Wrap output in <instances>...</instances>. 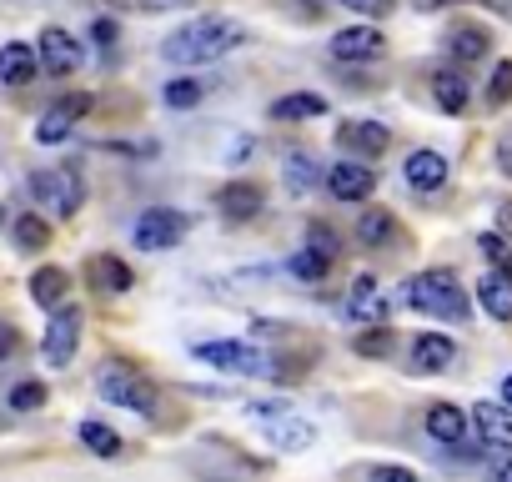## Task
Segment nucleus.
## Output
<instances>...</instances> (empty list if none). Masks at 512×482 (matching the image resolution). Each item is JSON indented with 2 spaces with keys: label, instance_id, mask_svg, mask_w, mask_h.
<instances>
[{
  "label": "nucleus",
  "instance_id": "4468645a",
  "mask_svg": "<svg viewBox=\"0 0 512 482\" xmlns=\"http://www.w3.org/2000/svg\"><path fill=\"white\" fill-rule=\"evenodd\" d=\"M337 146L352 156H382L392 146V131L382 121H342L337 126Z\"/></svg>",
  "mask_w": 512,
  "mask_h": 482
},
{
  "label": "nucleus",
  "instance_id": "393cba45",
  "mask_svg": "<svg viewBox=\"0 0 512 482\" xmlns=\"http://www.w3.org/2000/svg\"><path fill=\"white\" fill-rule=\"evenodd\" d=\"M392 236H397V221H392V211L372 206V211H362V216H357V241H362V247H387Z\"/></svg>",
  "mask_w": 512,
  "mask_h": 482
},
{
  "label": "nucleus",
  "instance_id": "4be33fe9",
  "mask_svg": "<svg viewBox=\"0 0 512 482\" xmlns=\"http://www.w3.org/2000/svg\"><path fill=\"white\" fill-rule=\"evenodd\" d=\"M66 297H71V277H66L61 267H41V272L31 277V302H36V307L56 312V307H66Z\"/></svg>",
  "mask_w": 512,
  "mask_h": 482
},
{
  "label": "nucleus",
  "instance_id": "5701e85b",
  "mask_svg": "<svg viewBox=\"0 0 512 482\" xmlns=\"http://www.w3.org/2000/svg\"><path fill=\"white\" fill-rule=\"evenodd\" d=\"M477 302L487 307V317H497V322H512V277H502V272H487V277H477Z\"/></svg>",
  "mask_w": 512,
  "mask_h": 482
},
{
  "label": "nucleus",
  "instance_id": "a18cd8bd",
  "mask_svg": "<svg viewBox=\"0 0 512 482\" xmlns=\"http://www.w3.org/2000/svg\"><path fill=\"white\" fill-rule=\"evenodd\" d=\"M497 221H502V226H512V206H502V211H497Z\"/></svg>",
  "mask_w": 512,
  "mask_h": 482
},
{
  "label": "nucleus",
  "instance_id": "e433bc0d",
  "mask_svg": "<svg viewBox=\"0 0 512 482\" xmlns=\"http://www.w3.org/2000/svg\"><path fill=\"white\" fill-rule=\"evenodd\" d=\"M11 407H16V412L46 407V382H21V387H11Z\"/></svg>",
  "mask_w": 512,
  "mask_h": 482
},
{
  "label": "nucleus",
  "instance_id": "0eeeda50",
  "mask_svg": "<svg viewBox=\"0 0 512 482\" xmlns=\"http://www.w3.org/2000/svg\"><path fill=\"white\" fill-rule=\"evenodd\" d=\"M196 362H211L216 372H231V377H272V362L251 342H201Z\"/></svg>",
  "mask_w": 512,
  "mask_h": 482
},
{
  "label": "nucleus",
  "instance_id": "7c9ffc66",
  "mask_svg": "<svg viewBox=\"0 0 512 482\" xmlns=\"http://www.w3.org/2000/svg\"><path fill=\"white\" fill-rule=\"evenodd\" d=\"M16 247H26V252L51 247V221H46V216H36V211L16 216Z\"/></svg>",
  "mask_w": 512,
  "mask_h": 482
},
{
  "label": "nucleus",
  "instance_id": "9d476101",
  "mask_svg": "<svg viewBox=\"0 0 512 482\" xmlns=\"http://www.w3.org/2000/svg\"><path fill=\"white\" fill-rule=\"evenodd\" d=\"M36 56H41V66H46L51 76H71V71H81V61H86V46H81L71 31H61V26H46V31H41V41H36Z\"/></svg>",
  "mask_w": 512,
  "mask_h": 482
},
{
  "label": "nucleus",
  "instance_id": "412c9836",
  "mask_svg": "<svg viewBox=\"0 0 512 482\" xmlns=\"http://www.w3.org/2000/svg\"><path fill=\"white\" fill-rule=\"evenodd\" d=\"M36 71H41V56H36L26 41L0 46V81H6V86H31Z\"/></svg>",
  "mask_w": 512,
  "mask_h": 482
},
{
  "label": "nucleus",
  "instance_id": "7ed1b4c3",
  "mask_svg": "<svg viewBox=\"0 0 512 482\" xmlns=\"http://www.w3.org/2000/svg\"><path fill=\"white\" fill-rule=\"evenodd\" d=\"M246 422L262 427L277 452H307V447H317V427L292 402H282V397L277 402H246Z\"/></svg>",
  "mask_w": 512,
  "mask_h": 482
},
{
  "label": "nucleus",
  "instance_id": "20e7f679",
  "mask_svg": "<svg viewBox=\"0 0 512 482\" xmlns=\"http://www.w3.org/2000/svg\"><path fill=\"white\" fill-rule=\"evenodd\" d=\"M96 387H101V397H106V402H116V407H126V412H141V417H151V412H156V387H151L136 367H126V362L101 367Z\"/></svg>",
  "mask_w": 512,
  "mask_h": 482
},
{
  "label": "nucleus",
  "instance_id": "c756f323",
  "mask_svg": "<svg viewBox=\"0 0 512 482\" xmlns=\"http://www.w3.org/2000/svg\"><path fill=\"white\" fill-rule=\"evenodd\" d=\"M81 442H86V452H96V457H121V432L106 427V422H96V417L81 422Z\"/></svg>",
  "mask_w": 512,
  "mask_h": 482
},
{
  "label": "nucleus",
  "instance_id": "423d86ee",
  "mask_svg": "<svg viewBox=\"0 0 512 482\" xmlns=\"http://www.w3.org/2000/svg\"><path fill=\"white\" fill-rule=\"evenodd\" d=\"M186 231H191L186 211H176V206H151V211L136 216L131 241H136L141 252H171V247H181V241H186Z\"/></svg>",
  "mask_w": 512,
  "mask_h": 482
},
{
  "label": "nucleus",
  "instance_id": "72a5a7b5",
  "mask_svg": "<svg viewBox=\"0 0 512 482\" xmlns=\"http://www.w3.org/2000/svg\"><path fill=\"white\" fill-rule=\"evenodd\" d=\"M166 106L171 111H186V106H196L201 96H206V81H196V76H176V81H166Z\"/></svg>",
  "mask_w": 512,
  "mask_h": 482
},
{
  "label": "nucleus",
  "instance_id": "f8f14e48",
  "mask_svg": "<svg viewBox=\"0 0 512 482\" xmlns=\"http://www.w3.org/2000/svg\"><path fill=\"white\" fill-rule=\"evenodd\" d=\"M91 111V96H61L46 116H41V126H36V141L41 146H61L71 131H76V121Z\"/></svg>",
  "mask_w": 512,
  "mask_h": 482
},
{
  "label": "nucleus",
  "instance_id": "b1692460",
  "mask_svg": "<svg viewBox=\"0 0 512 482\" xmlns=\"http://www.w3.org/2000/svg\"><path fill=\"white\" fill-rule=\"evenodd\" d=\"M312 116H327V96L317 91H292L272 106V121H312Z\"/></svg>",
  "mask_w": 512,
  "mask_h": 482
},
{
  "label": "nucleus",
  "instance_id": "a211bd4d",
  "mask_svg": "<svg viewBox=\"0 0 512 482\" xmlns=\"http://www.w3.org/2000/svg\"><path fill=\"white\" fill-rule=\"evenodd\" d=\"M427 432H432V442L462 447L467 432H472V417H467L462 407H452V402H432V407H427Z\"/></svg>",
  "mask_w": 512,
  "mask_h": 482
},
{
  "label": "nucleus",
  "instance_id": "cd10ccee",
  "mask_svg": "<svg viewBox=\"0 0 512 482\" xmlns=\"http://www.w3.org/2000/svg\"><path fill=\"white\" fill-rule=\"evenodd\" d=\"M487 46H492V41H487V31H477V26H462V31L447 36V56H452V61H482Z\"/></svg>",
  "mask_w": 512,
  "mask_h": 482
},
{
  "label": "nucleus",
  "instance_id": "ea45409f",
  "mask_svg": "<svg viewBox=\"0 0 512 482\" xmlns=\"http://www.w3.org/2000/svg\"><path fill=\"white\" fill-rule=\"evenodd\" d=\"M337 6H347V11H357V16H387L392 6H397V0H337Z\"/></svg>",
  "mask_w": 512,
  "mask_h": 482
},
{
  "label": "nucleus",
  "instance_id": "a19ab883",
  "mask_svg": "<svg viewBox=\"0 0 512 482\" xmlns=\"http://www.w3.org/2000/svg\"><path fill=\"white\" fill-rule=\"evenodd\" d=\"M16 347H21V332H16L11 322H0V362L16 357Z\"/></svg>",
  "mask_w": 512,
  "mask_h": 482
},
{
  "label": "nucleus",
  "instance_id": "c85d7f7f",
  "mask_svg": "<svg viewBox=\"0 0 512 482\" xmlns=\"http://www.w3.org/2000/svg\"><path fill=\"white\" fill-rule=\"evenodd\" d=\"M392 347H397V332H392L387 322H382V327H367V332L352 337V352H357V357H372V362L392 357Z\"/></svg>",
  "mask_w": 512,
  "mask_h": 482
},
{
  "label": "nucleus",
  "instance_id": "f704fd0d",
  "mask_svg": "<svg viewBox=\"0 0 512 482\" xmlns=\"http://www.w3.org/2000/svg\"><path fill=\"white\" fill-rule=\"evenodd\" d=\"M362 477H367V482H422V477H417L412 467H402V462H367Z\"/></svg>",
  "mask_w": 512,
  "mask_h": 482
},
{
  "label": "nucleus",
  "instance_id": "4c0bfd02",
  "mask_svg": "<svg viewBox=\"0 0 512 482\" xmlns=\"http://www.w3.org/2000/svg\"><path fill=\"white\" fill-rule=\"evenodd\" d=\"M512 101V61H497L492 86H487V106H507Z\"/></svg>",
  "mask_w": 512,
  "mask_h": 482
},
{
  "label": "nucleus",
  "instance_id": "2f4dec72",
  "mask_svg": "<svg viewBox=\"0 0 512 482\" xmlns=\"http://www.w3.org/2000/svg\"><path fill=\"white\" fill-rule=\"evenodd\" d=\"M477 252L492 262V272L512 277V241H507L502 231H482V236H477Z\"/></svg>",
  "mask_w": 512,
  "mask_h": 482
},
{
  "label": "nucleus",
  "instance_id": "c9c22d12",
  "mask_svg": "<svg viewBox=\"0 0 512 482\" xmlns=\"http://www.w3.org/2000/svg\"><path fill=\"white\" fill-rule=\"evenodd\" d=\"M307 247H312V252H322V257L332 262V257L342 252V241H337V231H332L327 221H312V226H307Z\"/></svg>",
  "mask_w": 512,
  "mask_h": 482
},
{
  "label": "nucleus",
  "instance_id": "bb28decb",
  "mask_svg": "<svg viewBox=\"0 0 512 482\" xmlns=\"http://www.w3.org/2000/svg\"><path fill=\"white\" fill-rule=\"evenodd\" d=\"M282 176H287V191L292 196H312V186H317V161L312 156H302V151H292L287 161H282Z\"/></svg>",
  "mask_w": 512,
  "mask_h": 482
},
{
  "label": "nucleus",
  "instance_id": "9b49d317",
  "mask_svg": "<svg viewBox=\"0 0 512 482\" xmlns=\"http://www.w3.org/2000/svg\"><path fill=\"white\" fill-rule=\"evenodd\" d=\"M387 312H392V297L382 292V282L377 277H357L352 292H347V317L362 322V327H382Z\"/></svg>",
  "mask_w": 512,
  "mask_h": 482
},
{
  "label": "nucleus",
  "instance_id": "f03ea898",
  "mask_svg": "<svg viewBox=\"0 0 512 482\" xmlns=\"http://www.w3.org/2000/svg\"><path fill=\"white\" fill-rule=\"evenodd\" d=\"M407 307H417L422 317H437V322H467L472 317V297H467V287L452 272L412 277L407 282Z\"/></svg>",
  "mask_w": 512,
  "mask_h": 482
},
{
  "label": "nucleus",
  "instance_id": "a878e982",
  "mask_svg": "<svg viewBox=\"0 0 512 482\" xmlns=\"http://www.w3.org/2000/svg\"><path fill=\"white\" fill-rule=\"evenodd\" d=\"M432 96H437V106H442V111H452V116H457V111L467 106V81H462V71H452V66H447V71H437V76H432Z\"/></svg>",
  "mask_w": 512,
  "mask_h": 482
},
{
  "label": "nucleus",
  "instance_id": "2eb2a0df",
  "mask_svg": "<svg viewBox=\"0 0 512 482\" xmlns=\"http://www.w3.org/2000/svg\"><path fill=\"white\" fill-rule=\"evenodd\" d=\"M372 186H377V176H372V166H362V161H337V166L327 171V191H332L337 201H367Z\"/></svg>",
  "mask_w": 512,
  "mask_h": 482
},
{
  "label": "nucleus",
  "instance_id": "37998d69",
  "mask_svg": "<svg viewBox=\"0 0 512 482\" xmlns=\"http://www.w3.org/2000/svg\"><path fill=\"white\" fill-rule=\"evenodd\" d=\"M96 41H101V46H116V26H111V21H96Z\"/></svg>",
  "mask_w": 512,
  "mask_h": 482
},
{
  "label": "nucleus",
  "instance_id": "f3484780",
  "mask_svg": "<svg viewBox=\"0 0 512 482\" xmlns=\"http://www.w3.org/2000/svg\"><path fill=\"white\" fill-rule=\"evenodd\" d=\"M447 171H452L447 156H442V151H427V146L402 161V176H407V186H417V191H442V186H447Z\"/></svg>",
  "mask_w": 512,
  "mask_h": 482
},
{
  "label": "nucleus",
  "instance_id": "6e6552de",
  "mask_svg": "<svg viewBox=\"0 0 512 482\" xmlns=\"http://www.w3.org/2000/svg\"><path fill=\"white\" fill-rule=\"evenodd\" d=\"M472 427H477V442L492 462L512 457V407L507 402H477L472 407Z\"/></svg>",
  "mask_w": 512,
  "mask_h": 482
},
{
  "label": "nucleus",
  "instance_id": "49530a36",
  "mask_svg": "<svg viewBox=\"0 0 512 482\" xmlns=\"http://www.w3.org/2000/svg\"><path fill=\"white\" fill-rule=\"evenodd\" d=\"M0 221H6V206H0Z\"/></svg>",
  "mask_w": 512,
  "mask_h": 482
},
{
  "label": "nucleus",
  "instance_id": "c03bdc74",
  "mask_svg": "<svg viewBox=\"0 0 512 482\" xmlns=\"http://www.w3.org/2000/svg\"><path fill=\"white\" fill-rule=\"evenodd\" d=\"M502 402H507V407H512V372H507V377H502Z\"/></svg>",
  "mask_w": 512,
  "mask_h": 482
},
{
  "label": "nucleus",
  "instance_id": "79ce46f5",
  "mask_svg": "<svg viewBox=\"0 0 512 482\" xmlns=\"http://www.w3.org/2000/svg\"><path fill=\"white\" fill-rule=\"evenodd\" d=\"M497 166H502V176H512V136L497 141Z\"/></svg>",
  "mask_w": 512,
  "mask_h": 482
},
{
  "label": "nucleus",
  "instance_id": "aec40b11",
  "mask_svg": "<svg viewBox=\"0 0 512 482\" xmlns=\"http://www.w3.org/2000/svg\"><path fill=\"white\" fill-rule=\"evenodd\" d=\"M452 362H457V342H452V337L422 332V337L412 342V367H417V372H447Z\"/></svg>",
  "mask_w": 512,
  "mask_h": 482
},
{
  "label": "nucleus",
  "instance_id": "6ab92c4d",
  "mask_svg": "<svg viewBox=\"0 0 512 482\" xmlns=\"http://www.w3.org/2000/svg\"><path fill=\"white\" fill-rule=\"evenodd\" d=\"M216 206H221L226 221H251L256 211H262V186L256 181H231V186L216 191Z\"/></svg>",
  "mask_w": 512,
  "mask_h": 482
},
{
  "label": "nucleus",
  "instance_id": "58836bf2",
  "mask_svg": "<svg viewBox=\"0 0 512 482\" xmlns=\"http://www.w3.org/2000/svg\"><path fill=\"white\" fill-rule=\"evenodd\" d=\"M111 6H121V11H181L191 0H111Z\"/></svg>",
  "mask_w": 512,
  "mask_h": 482
},
{
  "label": "nucleus",
  "instance_id": "f257e3e1",
  "mask_svg": "<svg viewBox=\"0 0 512 482\" xmlns=\"http://www.w3.org/2000/svg\"><path fill=\"white\" fill-rule=\"evenodd\" d=\"M241 36H246V31H241L236 21H226V16H201V21L181 26L176 36H166L161 56H166L171 66H211V61L231 56V51L241 46Z\"/></svg>",
  "mask_w": 512,
  "mask_h": 482
},
{
  "label": "nucleus",
  "instance_id": "1a4fd4ad",
  "mask_svg": "<svg viewBox=\"0 0 512 482\" xmlns=\"http://www.w3.org/2000/svg\"><path fill=\"white\" fill-rule=\"evenodd\" d=\"M76 347H81V312H76V307H56L51 322H46V342H41V352H46L51 367H71Z\"/></svg>",
  "mask_w": 512,
  "mask_h": 482
},
{
  "label": "nucleus",
  "instance_id": "473e14b6",
  "mask_svg": "<svg viewBox=\"0 0 512 482\" xmlns=\"http://www.w3.org/2000/svg\"><path fill=\"white\" fill-rule=\"evenodd\" d=\"M287 272H292L297 282H312V287H317V282H327V272H332V262H327L322 252H312V247H302V252H297V257L287 262Z\"/></svg>",
  "mask_w": 512,
  "mask_h": 482
},
{
  "label": "nucleus",
  "instance_id": "ddd939ff",
  "mask_svg": "<svg viewBox=\"0 0 512 482\" xmlns=\"http://www.w3.org/2000/svg\"><path fill=\"white\" fill-rule=\"evenodd\" d=\"M332 56L337 61H382L387 56V36L377 26H347L332 36Z\"/></svg>",
  "mask_w": 512,
  "mask_h": 482
},
{
  "label": "nucleus",
  "instance_id": "dca6fc26",
  "mask_svg": "<svg viewBox=\"0 0 512 482\" xmlns=\"http://www.w3.org/2000/svg\"><path fill=\"white\" fill-rule=\"evenodd\" d=\"M86 277H91V287L106 292V297H126V292L136 287V272H131L121 257H111V252H96V257L86 262Z\"/></svg>",
  "mask_w": 512,
  "mask_h": 482
},
{
  "label": "nucleus",
  "instance_id": "39448f33",
  "mask_svg": "<svg viewBox=\"0 0 512 482\" xmlns=\"http://www.w3.org/2000/svg\"><path fill=\"white\" fill-rule=\"evenodd\" d=\"M31 201H41L51 216H76L81 201H86V186L71 166H46L31 176Z\"/></svg>",
  "mask_w": 512,
  "mask_h": 482
}]
</instances>
